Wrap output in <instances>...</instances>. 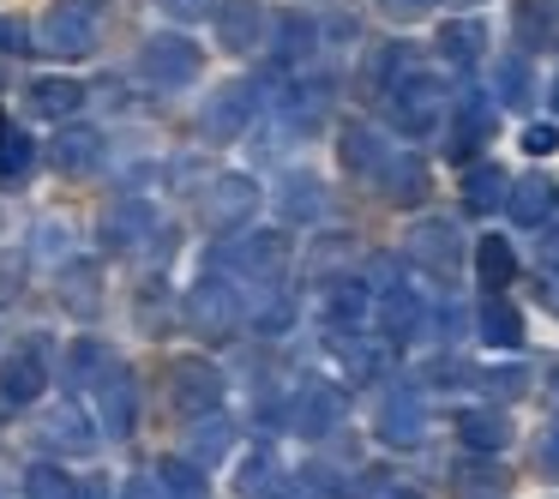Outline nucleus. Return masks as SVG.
<instances>
[{
	"label": "nucleus",
	"instance_id": "1",
	"mask_svg": "<svg viewBox=\"0 0 559 499\" xmlns=\"http://www.w3.org/2000/svg\"><path fill=\"white\" fill-rule=\"evenodd\" d=\"M49 385V343L25 337L19 349L0 355V409H25V403L43 397Z\"/></svg>",
	"mask_w": 559,
	"mask_h": 499
},
{
	"label": "nucleus",
	"instance_id": "2",
	"mask_svg": "<svg viewBox=\"0 0 559 499\" xmlns=\"http://www.w3.org/2000/svg\"><path fill=\"white\" fill-rule=\"evenodd\" d=\"M97 0H61V7H49L43 13V31L37 43L49 55H67V61H79V55H91V43H97Z\"/></svg>",
	"mask_w": 559,
	"mask_h": 499
},
{
	"label": "nucleus",
	"instance_id": "3",
	"mask_svg": "<svg viewBox=\"0 0 559 499\" xmlns=\"http://www.w3.org/2000/svg\"><path fill=\"white\" fill-rule=\"evenodd\" d=\"M91 403H97V421L109 439H127L139 427V379L121 361H109V373L91 385Z\"/></svg>",
	"mask_w": 559,
	"mask_h": 499
},
{
	"label": "nucleus",
	"instance_id": "4",
	"mask_svg": "<svg viewBox=\"0 0 559 499\" xmlns=\"http://www.w3.org/2000/svg\"><path fill=\"white\" fill-rule=\"evenodd\" d=\"M199 67H205V55H199V43L181 37V31H163V37H151L145 49H139V73L157 79V85H187V79H199Z\"/></svg>",
	"mask_w": 559,
	"mask_h": 499
},
{
	"label": "nucleus",
	"instance_id": "5",
	"mask_svg": "<svg viewBox=\"0 0 559 499\" xmlns=\"http://www.w3.org/2000/svg\"><path fill=\"white\" fill-rule=\"evenodd\" d=\"M235 307H241V301H235L229 283H199V289H187V301H181V325H193L199 337L217 343V337H229L235 319H241Z\"/></svg>",
	"mask_w": 559,
	"mask_h": 499
},
{
	"label": "nucleus",
	"instance_id": "6",
	"mask_svg": "<svg viewBox=\"0 0 559 499\" xmlns=\"http://www.w3.org/2000/svg\"><path fill=\"white\" fill-rule=\"evenodd\" d=\"M253 205H259L253 181H247V175H223V181L205 187V199H199V217H205L211 229H241Z\"/></svg>",
	"mask_w": 559,
	"mask_h": 499
},
{
	"label": "nucleus",
	"instance_id": "7",
	"mask_svg": "<svg viewBox=\"0 0 559 499\" xmlns=\"http://www.w3.org/2000/svg\"><path fill=\"white\" fill-rule=\"evenodd\" d=\"M175 403H181L187 415H211L223 403V373L205 355H187V361L175 367Z\"/></svg>",
	"mask_w": 559,
	"mask_h": 499
},
{
	"label": "nucleus",
	"instance_id": "8",
	"mask_svg": "<svg viewBox=\"0 0 559 499\" xmlns=\"http://www.w3.org/2000/svg\"><path fill=\"white\" fill-rule=\"evenodd\" d=\"M133 325L145 331V337H169V331L181 325V301L169 295V283H163V277L139 283V295H133Z\"/></svg>",
	"mask_w": 559,
	"mask_h": 499
},
{
	"label": "nucleus",
	"instance_id": "9",
	"mask_svg": "<svg viewBox=\"0 0 559 499\" xmlns=\"http://www.w3.org/2000/svg\"><path fill=\"white\" fill-rule=\"evenodd\" d=\"M97 157H103V133H97V127H61V133L49 139V163H55V169H67V175L97 169Z\"/></svg>",
	"mask_w": 559,
	"mask_h": 499
},
{
	"label": "nucleus",
	"instance_id": "10",
	"mask_svg": "<svg viewBox=\"0 0 559 499\" xmlns=\"http://www.w3.org/2000/svg\"><path fill=\"white\" fill-rule=\"evenodd\" d=\"M235 445V427L223 421V415H199L193 427H187V463H199V470H211V463H223Z\"/></svg>",
	"mask_w": 559,
	"mask_h": 499
},
{
	"label": "nucleus",
	"instance_id": "11",
	"mask_svg": "<svg viewBox=\"0 0 559 499\" xmlns=\"http://www.w3.org/2000/svg\"><path fill=\"white\" fill-rule=\"evenodd\" d=\"M43 439H49L55 451H91V421L79 415V403H55V409L43 415Z\"/></svg>",
	"mask_w": 559,
	"mask_h": 499
},
{
	"label": "nucleus",
	"instance_id": "12",
	"mask_svg": "<svg viewBox=\"0 0 559 499\" xmlns=\"http://www.w3.org/2000/svg\"><path fill=\"white\" fill-rule=\"evenodd\" d=\"M247 109H253V97H247V91H217V97H211V109H205V139H235L247 127Z\"/></svg>",
	"mask_w": 559,
	"mask_h": 499
},
{
	"label": "nucleus",
	"instance_id": "13",
	"mask_svg": "<svg viewBox=\"0 0 559 499\" xmlns=\"http://www.w3.org/2000/svg\"><path fill=\"white\" fill-rule=\"evenodd\" d=\"M31 109L79 115V109H85V85H79V79H37V85H31Z\"/></svg>",
	"mask_w": 559,
	"mask_h": 499
},
{
	"label": "nucleus",
	"instance_id": "14",
	"mask_svg": "<svg viewBox=\"0 0 559 499\" xmlns=\"http://www.w3.org/2000/svg\"><path fill=\"white\" fill-rule=\"evenodd\" d=\"M217 31H223V43H229V49H253V37H259V7H253V0H223Z\"/></svg>",
	"mask_w": 559,
	"mask_h": 499
},
{
	"label": "nucleus",
	"instance_id": "15",
	"mask_svg": "<svg viewBox=\"0 0 559 499\" xmlns=\"http://www.w3.org/2000/svg\"><path fill=\"white\" fill-rule=\"evenodd\" d=\"M31 163H37V145L7 121V127H0V181H25Z\"/></svg>",
	"mask_w": 559,
	"mask_h": 499
},
{
	"label": "nucleus",
	"instance_id": "16",
	"mask_svg": "<svg viewBox=\"0 0 559 499\" xmlns=\"http://www.w3.org/2000/svg\"><path fill=\"white\" fill-rule=\"evenodd\" d=\"M97 295H103V283H97V265H67V277H61V301L73 307V313H97Z\"/></svg>",
	"mask_w": 559,
	"mask_h": 499
},
{
	"label": "nucleus",
	"instance_id": "17",
	"mask_svg": "<svg viewBox=\"0 0 559 499\" xmlns=\"http://www.w3.org/2000/svg\"><path fill=\"white\" fill-rule=\"evenodd\" d=\"M79 482L61 470V463H31L25 470V499H73Z\"/></svg>",
	"mask_w": 559,
	"mask_h": 499
},
{
	"label": "nucleus",
	"instance_id": "18",
	"mask_svg": "<svg viewBox=\"0 0 559 499\" xmlns=\"http://www.w3.org/2000/svg\"><path fill=\"white\" fill-rule=\"evenodd\" d=\"M325 421H337V391L307 385L301 391V409H295V427H301V433H325Z\"/></svg>",
	"mask_w": 559,
	"mask_h": 499
},
{
	"label": "nucleus",
	"instance_id": "19",
	"mask_svg": "<svg viewBox=\"0 0 559 499\" xmlns=\"http://www.w3.org/2000/svg\"><path fill=\"white\" fill-rule=\"evenodd\" d=\"M67 355H73V361H67V385H79V391H85V379L97 385V379L109 373V349H103V343H91V337L73 343Z\"/></svg>",
	"mask_w": 559,
	"mask_h": 499
},
{
	"label": "nucleus",
	"instance_id": "20",
	"mask_svg": "<svg viewBox=\"0 0 559 499\" xmlns=\"http://www.w3.org/2000/svg\"><path fill=\"white\" fill-rule=\"evenodd\" d=\"M157 482H163V494H175V499H205V470L187 463V458H169Z\"/></svg>",
	"mask_w": 559,
	"mask_h": 499
},
{
	"label": "nucleus",
	"instance_id": "21",
	"mask_svg": "<svg viewBox=\"0 0 559 499\" xmlns=\"http://www.w3.org/2000/svg\"><path fill=\"white\" fill-rule=\"evenodd\" d=\"M247 253V271H259V277H271V271L289 259V247H283V235H253V241L241 247Z\"/></svg>",
	"mask_w": 559,
	"mask_h": 499
},
{
	"label": "nucleus",
	"instance_id": "22",
	"mask_svg": "<svg viewBox=\"0 0 559 499\" xmlns=\"http://www.w3.org/2000/svg\"><path fill=\"white\" fill-rule=\"evenodd\" d=\"M133 229L145 235V205H121V211L103 217V241H109V247H127V241H133Z\"/></svg>",
	"mask_w": 559,
	"mask_h": 499
},
{
	"label": "nucleus",
	"instance_id": "23",
	"mask_svg": "<svg viewBox=\"0 0 559 499\" xmlns=\"http://www.w3.org/2000/svg\"><path fill=\"white\" fill-rule=\"evenodd\" d=\"M25 283H31L25 253H0V307H13L19 295H25Z\"/></svg>",
	"mask_w": 559,
	"mask_h": 499
},
{
	"label": "nucleus",
	"instance_id": "24",
	"mask_svg": "<svg viewBox=\"0 0 559 499\" xmlns=\"http://www.w3.org/2000/svg\"><path fill=\"white\" fill-rule=\"evenodd\" d=\"M481 277H487V283H506V277H511V253H506V241H487V247H481Z\"/></svg>",
	"mask_w": 559,
	"mask_h": 499
},
{
	"label": "nucleus",
	"instance_id": "25",
	"mask_svg": "<svg viewBox=\"0 0 559 499\" xmlns=\"http://www.w3.org/2000/svg\"><path fill=\"white\" fill-rule=\"evenodd\" d=\"M487 337H493V343H518V337H523L518 313H506V307H487Z\"/></svg>",
	"mask_w": 559,
	"mask_h": 499
},
{
	"label": "nucleus",
	"instance_id": "26",
	"mask_svg": "<svg viewBox=\"0 0 559 499\" xmlns=\"http://www.w3.org/2000/svg\"><path fill=\"white\" fill-rule=\"evenodd\" d=\"M121 499H169V494H163L157 475H133V482L121 487Z\"/></svg>",
	"mask_w": 559,
	"mask_h": 499
},
{
	"label": "nucleus",
	"instance_id": "27",
	"mask_svg": "<svg viewBox=\"0 0 559 499\" xmlns=\"http://www.w3.org/2000/svg\"><path fill=\"white\" fill-rule=\"evenodd\" d=\"M542 205H547V187L530 181V187L518 193V217H542Z\"/></svg>",
	"mask_w": 559,
	"mask_h": 499
},
{
	"label": "nucleus",
	"instance_id": "28",
	"mask_svg": "<svg viewBox=\"0 0 559 499\" xmlns=\"http://www.w3.org/2000/svg\"><path fill=\"white\" fill-rule=\"evenodd\" d=\"M0 49H7V55L31 49V37H25V25H19V19H0Z\"/></svg>",
	"mask_w": 559,
	"mask_h": 499
},
{
	"label": "nucleus",
	"instance_id": "29",
	"mask_svg": "<svg viewBox=\"0 0 559 499\" xmlns=\"http://www.w3.org/2000/svg\"><path fill=\"white\" fill-rule=\"evenodd\" d=\"M463 433H469L475 445H499V421H487V415H481V421L469 415V421H463Z\"/></svg>",
	"mask_w": 559,
	"mask_h": 499
},
{
	"label": "nucleus",
	"instance_id": "30",
	"mask_svg": "<svg viewBox=\"0 0 559 499\" xmlns=\"http://www.w3.org/2000/svg\"><path fill=\"white\" fill-rule=\"evenodd\" d=\"M259 487H265V458H253L241 470V494H259Z\"/></svg>",
	"mask_w": 559,
	"mask_h": 499
},
{
	"label": "nucleus",
	"instance_id": "31",
	"mask_svg": "<svg viewBox=\"0 0 559 499\" xmlns=\"http://www.w3.org/2000/svg\"><path fill=\"white\" fill-rule=\"evenodd\" d=\"M542 470H547V475H559V433H547V439H542Z\"/></svg>",
	"mask_w": 559,
	"mask_h": 499
},
{
	"label": "nucleus",
	"instance_id": "32",
	"mask_svg": "<svg viewBox=\"0 0 559 499\" xmlns=\"http://www.w3.org/2000/svg\"><path fill=\"white\" fill-rule=\"evenodd\" d=\"M73 499H109V482H103V475H91V482L85 487H79V494Z\"/></svg>",
	"mask_w": 559,
	"mask_h": 499
},
{
	"label": "nucleus",
	"instance_id": "33",
	"mask_svg": "<svg viewBox=\"0 0 559 499\" xmlns=\"http://www.w3.org/2000/svg\"><path fill=\"white\" fill-rule=\"evenodd\" d=\"M163 7H169V13H187V19H193V13H205L211 0H163Z\"/></svg>",
	"mask_w": 559,
	"mask_h": 499
},
{
	"label": "nucleus",
	"instance_id": "34",
	"mask_svg": "<svg viewBox=\"0 0 559 499\" xmlns=\"http://www.w3.org/2000/svg\"><path fill=\"white\" fill-rule=\"evenodd\" d=\"M385 499H421V494H403V487H397V494H385Z\"/></svg>",
	"mask_w": 559,
	"mask_h": 499
}]
</instances>
